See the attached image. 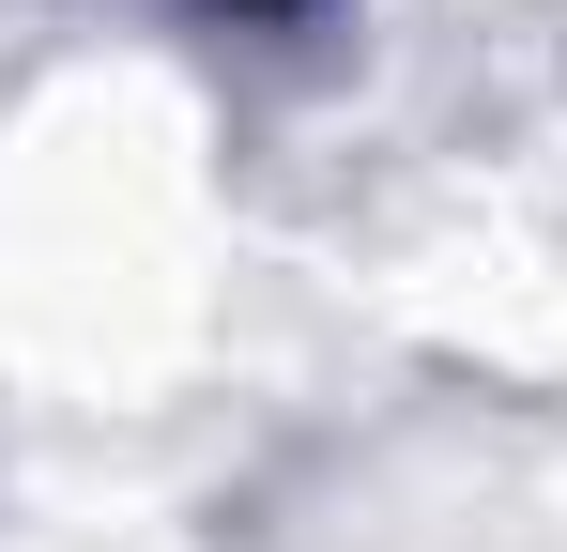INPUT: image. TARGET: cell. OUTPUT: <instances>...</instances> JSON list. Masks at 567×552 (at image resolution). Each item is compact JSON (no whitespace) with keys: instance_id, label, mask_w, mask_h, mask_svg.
Listing matches in <instances>:
<instances>
[{"instance_id":"1","label":"cell","mask_w":567,"mask_h":552,"mask_svg":"<svg viewBox=\"0 0 567 552\" xmlns=\"http://www.w3.org/2000/svg\"><path fill=\"white\" fill-rule=\"evenodd\" d=\"M199 16H307V0H199Z\"/></svg>"}]
</instances>
